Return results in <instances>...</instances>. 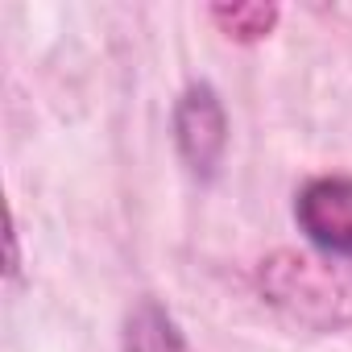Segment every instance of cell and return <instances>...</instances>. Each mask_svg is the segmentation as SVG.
Segmentation results:
<instances>
[{
    "label": "cell",
    "mask_w": 352,
    "mask_h": 352,
    "mask_svg": "<svg viewBox=\"0 0 352 352\" xmlns=\"http://www.w3.org/2000/svg\"><path fill=\"white\" fill-rule=\"evenodd\" d=\"M294 220L302 236L327 257L352 261V179L348 174H319L294 199Z\"/></svg>",
    "instance_id": "cell-3"
},
{
    "label": "cell",
    "mask_w": 352,
    "mask_h": 352,
    "mask_svg": "<svg viewBox=\"0 0 352 352\" xmlns=\"http://www.w3.org/2000/svg\"><path fill=\"white\" fill-rule=\"evenodd\" d=\"M124 352H191L179 323L170 319L157 302H137L133 315L124 319Z\"/></svg>",
    "instance_id": "cell-4"
},
{
    "label": "cell",
    "mask_w": 352,
    "mask_h": 352,
    "mask_svg": "<svg viewBox=\"0 0 352 352\" xmlns=\"http://www.w3.org/2000/svg\"><path fill=\"white\" fill-rule=\"evenodd\" d=\"M261 294L315 331L352 323V286L331 265L298 253H274L270 261H261Z\"/></svg>",
    "instance_id": "cell-1"
},
{
    "label": "cell",
    "mask_w": 352,
    "mask_h": 352,
    "mask_svg": "<svg viewBox=\"0 0 352 352\" xmlns=\"http://www.w3.org/2000/svg\"><path fill=\"white\" fill-rule=\"evenodd\" d=\"M212 21L232 42H261L278 25V5H216Z\"/></svg>",
    "instance_id": "cell-5"
},
{
    "label": "cell",
    "mask_w": 352,
    "mask_h": 352,
    "mask_svg": "<svg viewBox=\"0 0 352 352\" xmlns=\"http://www.w3.org/2000/svg\"><path fill=\"white\" fill-rule=\"evenodd\" d=\"M174 145H179L187 170L195 179H216L224 145H228V116L212 83H191L174 104Z\"/></svg>",
    "instance_id": "cell-2"
}]
</instances>
